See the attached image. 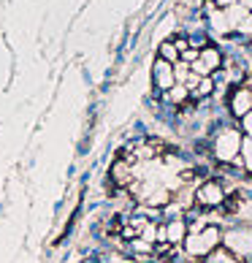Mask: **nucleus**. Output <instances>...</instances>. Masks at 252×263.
I'll return each mask as SVG.
<instances>
[{
	"label": "nucleus",
	"mask_w": 252,
	"mask_h": 263,
	"mask_svg": "<svg viewBox=\"0 0 252 263\" xmlns=\"http://www.w3.org/2000/svg\"><path fill=\"white\" fill-rule=\"evenodd\" d=\"M230 111H234L236 117L252 114V90H249L247 84L239 87V90L234 92V98H230Z\"/></svg>",
	"instance_id": "obj_7"
},
{
	"label": "nucleus",
	"mask_w": 252,
	"mask_h": 263,
	"mask_svg": "<svg viewBox=\"0 0 252 263\" xmlns=\"http://www.w3.org/2000/svg\"><path fill=\"white\" fill-rule=\"evenodd\" d=\"M152 73H154V84L160 87V90H171L173 84H177V73H173V63L168 60H158L152 68Z\"/></svg>",
	"instance_id": "obj_6"
},
{
	"label": "nucleus",
	"mask_w": 252,
	"mask_h": 263,
	"mask_svg": "<svg viewBox=\"0 0 252 263\" xmlns=\"http://www.w3.org/2000/svg\"><path fill=\"white\" fill-rule=\"evenodd\" d=\"M225 250H230L236 258H249L252 255V226H239L228 231L225 236Z\"/></svg>",
	"instance_id": "obj_2"
},
{
	"label": "nucleus",
	"mask_w": 252,
	"mask_h": 263,
	"mask_svg": "<svg viewBox=\"0 0 252 263\" xmlns=\"http://www.w3.org/2000/svg\"><path fill=\"white\" fill-rule=\"evenodd\" d=\"M222 63V57L217 49H211V46H206V49H201L198 57L192 60V71H196L198 76H209L211 71H217Z\"/></svg>",
	"instance_id": "obj_5"
},
{
	"label": "nucleus",
	"mask_w": 252,
	"mask_h": 263,
	"mask_svg": "<svg viewBox=\"0 0 252 263\" xmlns=\"http://www.w3.org/2000/svg\"><path fill=\"white\" fill-rule=\"evenodd\" d=\"M225 187H222L220 182H203L201 187H198V193H196V201H198V206H203V209H217V206H222L225 203Z\"/></svg>",
	"instance_id": "obj_3"
},
{
	"label": "nucleus",
	"mask_w": 252,
	"mask_h": 263,
	"mask_svg": "<svg viewBox=\"0 0 252 263\" xmlns=\"http://www.w3.org/2000/svg\"><path fill=\"white\" fill-rule=\"evenodd\" d=\"M220 245V231L217 228H201L190 231V236H185V250L190 255H211Z\"/></svg>",
	"instance_id": "obj_1"
},
{
	"label": "nucleus",
	"mask_w": 252,
	"mask_h": 263,
	"mask_svg": "<svg viewBox=\"0 0 252 263\" xmlns=\"http://www.w3.org/2000/svg\"><path fill=\"white\" fill-rule=\"evenodd\" d=\"M206 92H211V79H206V76H203V79L198 82V87L192 90V95H196V98H203Z\"/></svg>",
	"instance_id": "obj_9"
},
{
	"label": "nucleus",
	"mask_w": 252,
	"mask_h": 263,
	"mask_svg": "<svg viewBox=\"0 0 252 263\" xmlns=\"http://www.w3.org/2000/svg\"><path fill=\"white\" fill-rule=\"evenodd\" d=\"M215 3H217V6H230L234 0H215Z\"/></svg>",
	"instance_id": "obj_11"
},
{
	"label": "nucleus",
	"mask_w": 252,
	"mask_h": 263,
	"mask_svg": "<svg viewBox=\"0 0 252 263\" xmlns=\"http://www.w3.org/2000/svg\"><path fill=\"white\" fill-rule=\"evenodd\" d=\"M241 144H244V141L239 139V133H236V130H222L217 139H215V155H217L220 160H225V163H228V160H234L236 155H239Z\"/></svg>",
	"instance_id": "obj_4"
},
{
	"label": "nucleus",
	"mask_w": 252,
	"mask_h": 263,
	"mask_svg": "<svg viewBox=\"0 0 252 263\" xmlns=\"http://www.w3.org/2000/svg\"><path fill=\"white\" fill-rule=\"evenodd\" d=\"M241 3H244V6L249 8V11H252V0H241Z\"/></svg>",
	"instance_id": "obj_12"
},
{
	"label": "nucleus",
	"mask_w": 252,
	"mask_h": 263,
	"mask_svg": "<svg viewBox=\"0 0 252 263\" xmlns=\"http://www.w3.org/2000/svg\"><path fill=\"white\" fill-rule=\"evenodd\" d=\"M241 152H244V165L252 171V139H247L244 144H241Z\"/></svg>",
	"instance_id": "obj_10"
},
{
	"label": "nucleus",
	"mask_w": 252,
	"mask_h": 263,
	"mask_svg": "<svg viewBox=\"0 0 252 263\" xmlns=\"http://www.w3.org/2000/svg\"><path fill=\"white\" fill-rule=\"evenodd\" d=\"M160 60H168V63H177V60H179L177 41H166V44H160Z\"/></svg>",
	"instance_id": "obj_8"
}]
</instances>
